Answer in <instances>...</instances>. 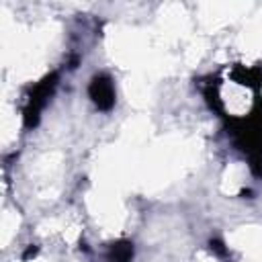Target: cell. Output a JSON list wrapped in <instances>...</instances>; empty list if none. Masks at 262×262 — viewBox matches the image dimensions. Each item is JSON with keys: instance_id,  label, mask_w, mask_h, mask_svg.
I'll list each match as a JSON object with an SVG mask.
<instances>
[{"instance_id": "cell-1", "label": "cell", "mask_w": 262, "mask_h": 262, "mask_svg": "<svg viewBox=\"0 0 262 262\" xmlns=\"http://www.w3.org/2000/svg\"><path fill=\"white\" fill-rule=\"evenodd\" d=\"M55 80H57V76L51 74V76H47L43 82H39L33 88L31 96L27 98V106H25V123H27V127H33L39 121V113L45 106L47 98L51 96V92L55 88Z\"/></svg>"}, {"instance_id": "cell-2", "label": "cell", "mask_w": 262, "mask_h": 262, "mask_svg": "<svg viewBox=\"0 0 262 262\" xmlns=\"http://www.w3.org/2000/svg\"><path fill=\"white\" fill-rule=\"evenodd\" d=\"M90 98L94 100V104L102 111H108L115 104V88L111 78L106 76H94L90 82Z\"/></svg>"}, {"instance_id": "cell-3", "label": "cell", "mask_w": 262, "mask_h": 262, "mask_svg": "<svg viewBox=\"0 0 262 262\" xmlns=\"http://www.w3.org/2000/svg\"><path fill=\"white\" fill-rule=\"evenodd\" d=\"M133 258V244L129 242H119L111 246V252L106 256V262H131Z\"/></svg>"}]
</instances>
